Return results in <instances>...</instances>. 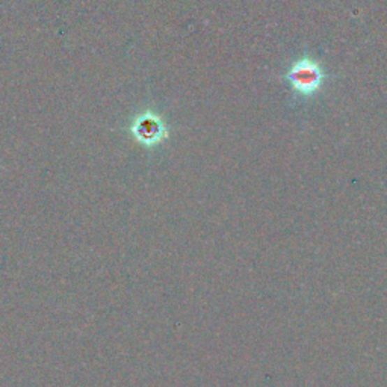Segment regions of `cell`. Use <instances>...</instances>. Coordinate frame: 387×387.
<instances>
[{
    "instance_id": "6da1fadb",
    "label": "cell",
    "mask_w": 387,
    "mask_h": 387,
    "mask_svg": "<svg viewBox=\"0 0 387 387\" xmlns=\"http://www.w3.org/2000/svg\"><path fill=\"white\" fill-rule=\"evenodd\" d=\"M324 78L326 75L322 73L318 64L312 61H300L288 73V79L291 80L292 87L304 96L315 93Z\"/></svg>"
},
{
    "instance_id": "7a4b0ae2",
    "label": "cell",
    "mask_w": 387,
    "mask_h": 387,
    "mask_svg": "<svg viewBox=\"0 0 387 387\" xmlns=\"http://www.w3.org/2000/svg\"><path fill=\"white\" fill-rule=\"evenodd\" d=\"M159 133H161V124L152 117H145L136 124V135L141 136L143 140L150 141L153 138L159 136Z\"/></svg>"
}]
</instances>
